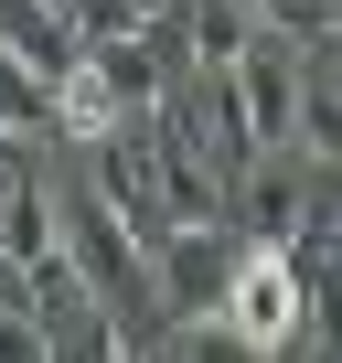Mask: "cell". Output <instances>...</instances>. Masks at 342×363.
I'll return each mask as SVG.
<instances>
[{
	"instance_id": "obj_1",
	"label": "cell",
	"mask_w": 342,
	"mask_h": 363,
	"mask_svg": "<svg viewBox=\"0 0 342 363\" xmlns=\"http://www.w3.org/2000/svg\"><path fill=\"white\" fill-rule=\"evenodd\" d=\"M160 320H214L236 299V267H246V225L236 214H182V225H160Z\"/></svg>"
},
{
	"instance_id": "obj_2",
	"label": "cell",
	"mask_w": 342,
	"mask_h": 363,
	"mask_svg": "<svg viewBox=\"0 0 342 363\" xmlns=\"http://www.w3.org/2000/svg\"><path fill=\"white\" fill-rule=\"evenodd\" d=\"M225 320H236V342H246V352H289V342L310 331V278H299V246L257 235V246H246V267H236Z\"/></svg>"
},
{
	"instance_id": "obj_3",
	"label": "cell",
	"mask_w": 342,
	"mask_h": 363,
	"mask_svg": "<svg viewBox=\"0 0 342 363\" xmlns=\"http://www.w3.org/2000/svg\"><path fill=\"white\" fill-rule=\"evenodd\" d=\"M289 43H299V33H257V43H246V65L225 75V86H236V118H246V139H257V150L310 139V65H299Z\"/></svg>"
},
{
	"instance_id": "obj_4",
	"label": "cell",
	"mask_w": 342,
	"mask_h": 363,
	"mask_svg": "<svg viewBox=\"0 0 342 363\" xmlns=\"http://www.w3.org/2000/svg\"><path fill=\"white\" fill-rule=\"evenodd\" d=\"M0 43H11L22 65H43L54 86L86 65V33H75V11H65V0H0Z\"/></svg>"
},
{
	"instance_id": "obj_5",
	"label": "cell",
	"mask_w": 342,
	"mask_h": 363,
	"mask_svg": "<svg viewBox=\"0 0 342 363\" xmlns=\"http://www.w3.org/2000/svg\"><path fill=\"white\" fill-rule=\"evenodd\" d=\"M182 33H193V75H236L257 33H278L257 0H182Z\"/></svg>"
},
{
	"instance_id": "obj_6",
	"label": "cell",
	"mask_w": 342,
	"mask_h": 363,
	"mask_svg": "<svg viewBox=\"0 0 342 363\" xmlns=\"http://www.w3.org/2000/svg\"><path fill=\"white\" fill-rule=\"evenodd\" d=\"M0 128H11V139H65V86L43 75V65H22L11 43H0Z\"/></svg>"
},
{
	"instance_id": "obj_7",
	"label": "cell",
	"mask_w": 342,
	"mask_h": 363,
	"mask_svg": "<svg viewBox=\"0 0 342 363\" xmlns=\"http://www.w3.org/2000/svg\"><path fill=\"white\" fill-rule=\"evenodd\" d=\"M65 11H75V33H86V43H118V33H139V22H150L139 0H65Z\"/></svg>"
},
{
	"instance_id": "obj_8",
	"label": "cell",
	"mask_w": 342,
	"mask_h": 363,
	"mask_svg": "<svg viewBox=\"0 0 342 363\" xmlns=\"http://www.w3.org/2000/svg\"><path fill=\"white\" fill-rule=\"evenodd\" d=\"M321 43H342V0H331V33H321Z\"/></svg>"
}]
</instances>
